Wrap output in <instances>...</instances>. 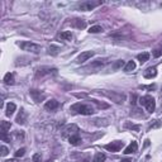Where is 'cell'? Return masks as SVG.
<instances>
[{
	"instance_id": "cell-12",
	"label": "cell",
	"mask_w": 162,
	"mask_h": 162,
	"mask_svg": "<svg viewBox=\"0 0 162 162\" xmlns=\"http://www.w3.org/2000/svg\"><path fill=\"white\" fill-rule=\"evenodd\" d=\"M81 138L79 134H74V136H70L68 137V143H70L71 146H79L81 143Z\"/></svg>"
},
{
	"instance_id": "cell-23",
	"label": "cell",
	"mask_w": 162,
	"mask_h": 162,
	"mask_svg": "<svg viewBox=\"0 0 162 162\" xmlns=\"http://www.w3.org/2000/svg\"><path fill=\"white\" fill-rule=\"evenodd\" d=\"M24 153H26V148H20V150H18L17 152L14 153V156L15 157H23V156H24Z\"/></svg>"
},
{
	"instance_id": "cell-10",
	"label": "cell",
	"mask_w": 162,
	"mask_h": 162,
	"mask_svg": "<svg viewBox=\"0 0 162 162\" xmlns=\"http://www.w3.org/2000/svg\"><path fill=\"white\" fill-rule=\"evenodd\" d=\"M137 150H138V144H137V142H136V141H132V143H130L129 146H127L123 153H124V155H130V153L137 152Z\"/></svg>"
},
{
	"instance_id": "cell-8",
	"label": "cell",
	"mask_w": 162,
	"mask_h": 162,
	"mask_svg": "<svg viewBox=\"0 0 162 162\" xmlns=\"http://www.w3.org/2000/svg\"><path fill=\"white\" fill-rule=\"evenodd\" d=\"M58 102L57 100H55V99H51V100H48V102H46V104H44V109L47 110V112H53V110H56L57 108H58Z\"/></svg>"
},
{
	"instance_id": "cell-22",
	"label": "cell",
	"mask_w": 162,
	"mask_h": 162,
	"mask_svg": "<svg viewBox=\"0 0 162 162\" xmlns=\"http://www.w3.org/2000/svg\"><path fill=\"white\" fill-rule=\"evenodd\" d=\"M32 162H42V156L40 153H34L32 157Z\"/></svg>"
},
{
	"instance_id": "cell-17",
	"label": "cell",
	"mask_w": 162,
	"mask_h": 162,
	"mask_svg": "<svg viewBox=\"0 0 162 162\" xmlns=\"http://www.w3.org/2000/svg\"><path fill=\"white\" fill-rule=\"evenodd\" d=\"M137 60L140 61L141 64L147 62V61L150 60V53H148V52H143V53H141V55H138V56H137Z\"/></svg>"
},
{
	"instance_id": "cell-5",
	"label": "cell",
	"mask_w": 162,
	"mask_h": 162,
	"mask_svg": "<svg viewBox=\"0 0 162 162\" xmlns=\"http://www.w3.org/2000/svg\"><path fill=\"white\" fill-rule=\"evenodd\" d=\"M102 4V2H84L79 5V10L81 12H89V10H92L94 8L99 6Z\"/></svg>"
},
{
	"instance_id": "cell-16",
	"label": "cell",
	"mask_w": 162,
	"mask_h": 162,
	"mask_svg": "<svg viewBox=\"0 0 162 162\" xmlns=\"http://www.w3.org/2000/svg\"><path fill=\"white\" fill-rule=\"evenodd\" d=\"M72 24H74V27L79 28V29H84V28H86V22L82 20V19H75Z\"/></svg>"
},
{
	"instance_id": "cell-13",
	"label": "cell",
	"mask_w": 162,
	"mask_h": 162,
	"mask_svg": "<svg viewBox=\"0 0 162 162\" xmlns=\"http://www.w3.org/2000/svg\"><path fill=\"white\" fill-rule=\"evenodd\" d=\"M15 109H17V105H15L14 103H8L6 109H5V114L8 115V117H12L13 113L15 112Z\"/></svg>"
},
{
	"instance_id": "cell-7",
	"label": "cell",
	"mask_w": 162,
	"mask_h": 162,
	"mask_svg": "<svg viewBox=\"0 0 162 162\" xmlns=\"http://www.w3.org/2000/svg\"><path fill=\"white\" fill-rule=\"evenodd\" d=\"M29 94L33 98V100L36 103H41L42 100H44V98H46V95L43 94V92H41L40 90H30Z\"/></svg>"
},
{
	"instance_id": "cell-19",
	"label": "cell",
	"mask_w": 162,
	"mask_h": 162,
	"mask_svg": "<svg viewBox=\"0 0 162 162\" xmlns=\"http://www.w3.org/2000/svg\"><path fill=\"white\" fill-rule=\"evenodd\" d=\"M136 68V62L134 61H128L127 65L124 66V71L126 72H130V71H133Z\"/></svg>"
},
{
	"instance_id": "cell-27",
	"label": "cell",
	"mask_w": 162,
	"mask_h": 162,
	"mask_svg": "<svg viewBox=\"0 0 162 162\" xmlns=\"http://www.w3.org/2000/svg\"><path fill=\"white\" fill-rule=\"evenodd\" d=\"M120 162H132V158H124V160H122Z\"/></svg>"
},
{
	"instance_id": "cell-14",
	"label": "cell",
	"mask_w": 162,
	"mask_h": 162,
	"mask_svg": "<svg viewBox=\"0 0 162 162\" xmlns=\"http://www.w3.org/2000/svg\"><path fill=\"white\" fill-rule=\"evenodd\" d=\"M58 37L61 38V40H64V41H71L74 36H72L71 30H65V32H61Z\"/></svg>"
},
{
	"instance_id": "cell-3",
	"label": "cell",
	"mask_w": 162,
	"mask_h": 162,
	"mask_svg": "<svg viewBox=\"0 0 162 162\" xmlns=\"http://www.w3.org/2000/svg\"><path fill=\"white\" fill-rule=\"evenodd\" d=\"M19 46H20V48L23 51H26V52L36 53V55L41 52V46H38L33 42H22V43H19Z\"/></svg>"
},
{
	"instance_id": "cell-6",
	"label": "cell",
	"mask_w": 162,
	"mask_h": 162,
	"mask_svg": "<svg viewBox=\"0 0 162 162\" xmlns=\"http://www.w3.org/2000/svg\"><path fill=\"white\" fill-rule=\"evenodd\" d=\"M95 55V52L94 51H85V52H82V53H80L79 55V57H78V64H84L85 61H88V60H90L92 56Z\"/></svg>"
},
{
	"instance_id": "cell-26",
	"label": "cell",
	"mask_w": 162,
	"mask_h": 162,
	"mask_svg": "<svg viewBox=\"0 0 162 162\" xmlns=\"http://www.w3.org/2000/svg\"><path fill=\"white\" fill-rule=\"evenodd\" d=\"M153 56H155V57H160V56H162V50H156L155 52H153Z\"/></svg>"
},
{
	"instance_id": "cell-15",
	"label": "cell",
	"mask_w": 162,
	"mask_h": 162,
	"mask_svg": "<svg viewBox=\"0 0 162 162\" xmlns=\"http://www.w3.org/2000/svg\"><path fill=\"white\" fill-rule=\"evenodd\" d=\"M10 122H6V120H3L0 123V128H2V133H8V130H10Z\"/></svg>"
},
{
	"instance_id": "cell-4",
	"label": "cell",
	"mask_w": 162,
	"mask_h": 162,
	"mask_svg": "<svg viewBox=\"0 0 162 162\" xmlns=\"http://www.w3.org/2000/svg\"><path fill=\"white\" fill-rule=\"evenodd\" d=\"M123 146H124V142L114 141V142H110V143L105 144V150H108L109 152H119L123 148Z\"/></svg>"
},
{
	"instance_id": "cell-28",
	"label": "cell",
	"mask_w": 162,
	"mask_h": 162,
	"mask_svg": "<svg viewBox=\"0 0 162 162\" xmlns=\"http://www.w3.org/2000/svg\"><path fill=\"white\" fill-rule=\"evenodd\" d=\"M5 162H17L15 160H10V161H5Z\"/></svg>"
},
{
	"instance_id": "cell-24",
	"label": "cell",
	"mask_w": 162,
	"mask_h": 162,
	"mask_svg": "<svg viewBox=\"0 0 162 162\" xmlns=\"http://www.w3.org/2000/svg\"><path fill=\"white\" fill-rule=\"evenodd\" d=\"M14 137L17 138V140H22V138L24 137V133H23V130H17V132L14 133Z\"/></svg>"
},
{
	"instance_id": "cell-9",
	"label": "cell",
	"mask_w": 162,
	"mask_h": 162,
	"mask_svg": "<svg viewBox=\"0 0 162 162\" xmlns=\"http://www.w3.org/2000/svg\"><path fill=\"white\" fill-rule=\"evenodd\" d=\"M143 76H144V79L152 80L153 78H156V76H157V70L155 67H148V68H146V70H144Z\"/></svg>"
},
{
	"instance_id": "cell-1",
	"label": "cell",
	"mask_w": 162,
	"mask_h": 162,
	"mask_svg": "<svg viewBox=\"0 0 162 162\" xmlns=\"http://www.w3.org/2000/svg\"><path fill=\"white\" fill-rule=\"evenodd\" d=\"M70 112L72 114H81V115H91L95 113V109L89 104L84 103H76L70 106Z\"/></svg>"
},
{
	"instance_id": "cell-20",
	"label": "cell",
	"mask_w": 162,
	"mask_h": 162,
	"mask_svg": "<svg viewBox=\"0 0 162 162\" xmlns=\"http://www.w3.org/2000/svg\"><path fill=\"white\" fill-rule=\"evenodd\" d=\"M100 32H103L102 26H92L89 28V33H100Z\"/></svg>"
},
{
	"instance_id": "cell-18",
	"label": "cell",
	"mask_w": 162,
	"mask_h": 162,
	"mask_svg": "<svg viewBox=\"0 0 162 162\" xmlns=\"http://www.w3.org/2000/svg\"><path fill=\"white\" fill-rule=\"evenodd\" d=\"M4 82L6 85H13L14 84V75L10 74V72H8L5 76H4Z\"/></svg>"
},
{
	"instance_id": "cell-11",
	"label": "cell",
	"mask_w": 162,
	"mask_h": 162,
	"mask_svg": "<svg viewBox=\"0 0 162 162\" xmlns=\"http://www.w3.org/2000/svg\"><path fill=\"white\" fill-rule=\"evenodd\" d=\"M15 122H17L18 124H26V122H27V114H26V112L23 110V109L17 115V119H15Z\"/></svg>"
},
{
	"instance_id": "cell-21",
	"label": "cell",
	"mask_w": 162,
	"mask_h": 162,
	"mask_svg": "<svg viewBox=\"0 0 162 162\" xmlns=\"http://www.w3.org/2000/svg\"><path fill=\"white\" fill-rule=\"evenodd\" d=\"M105 155L104 153H102V152H98L96 155H95V157H94V162H104L105 161Z\"/></svg>"
},
{
	"instance_id": "cell-25",
	"label": "cell",
	"mask_w": 162,
	"mask_h": 162,
	"mask_svg": "<svg viewBox=\"0 0 162 162\" xmlns=\"http://www.w3.org/2000/svg\"><path fill=\"white\" fill-rule=\"evenodd\" d=\"M8 152H9V150H8L6 146H2V156H6L8 155Z\"/></svg>"
},
{
	"instance_id": "cell-2",
	"label": "cell",
	"mask_w": 162,
	"mask_h": 162,
	"mask_svg": "<svg viewBox=\"0 0 162 162\" xmlns=\"http://www.w3.org/2000/svg\"><path fill=\"white\" fill-rule=\"evenodd\" d=\"M140 104L142 106H144L148 113H153L156 109V102L151 95H146V96L140 98Z\"/></svg>"
}]
</instances>
